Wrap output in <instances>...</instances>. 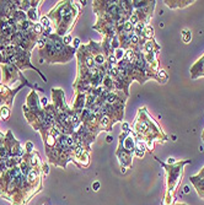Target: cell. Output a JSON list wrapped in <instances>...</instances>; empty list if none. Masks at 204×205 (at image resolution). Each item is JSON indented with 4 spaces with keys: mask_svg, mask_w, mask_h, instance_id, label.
<instances>
[{
    "mask_svg": "<svg viewBox=\"0 0 204 205\" xmlns=\"http://www.w3.org/2000/svg\"><path fill=\"white\" fill-rule=\"evenodd\" d=\"M189 192H191L189 186H185V187H183V193H185V194H188Z\"/></svg>",
    "mask_w": 204,
    "mask_h": 205,
    "instance_id": "21",
    "label": "cell"
},
{
    "mask_svg": "<svg viewBox=\"0 0 204 205\" xmlns=\"http://www.w3.org/2000/svg\"><path fill=\"white\" fill-rule=\"evenodd\" d=\"M134 155L137 156V157H143V156H144V152H143V151H140V150H137V149H135V150H134Z\"/></svg>",
    "mask_w": 204,
    "mask_h": 205,
    "instance_id": "17",
    "label": "cell"
},
{
    "mask_svg": "<svg viewBox=\"0 0 204 205\" xmlns=\"http://www.w3.org/2000/svg\"><path fill=\"white\" fill-rule=\"evenodd\" d=\"M124 54H125V52H124V49H122V48H118V49L114 50V57H116L117 61L122 60L124 58Z\"/></svg>",
    "mask_w": 204,
    "mask_h": 205,
    "instance_id": "10",
    "label": "cell"
},
{
    "mask_svg": "<svg viewBox=\"0 0 204 205\" xmlns=\"http://www.w3.org/2000/svg\"><path fill=\"white\" fill-rule=\"evenodd\" d=\"M42 168H43V171H44V173H46V175H47V173H48V166H47L46 165V163H43V165H42Z\"/></svg>",
    "mask_w": 204,
    "mask_h": 205,
    "instance_id": "22",
    "label": "cell"
},
{
    "mask_svg": "<svg viewBox=\"0 0 204 205\" xmlns=\"http://www.w3.org/2000/svg\"><path fill=\"white\" fill-rule=\"evenodd\" d=\"M26 150H27V152L28 153H32V151H33V144L32 142H26Z\"/></svg>",
    "mask_w": 204,
    "mask_h": 205,
    "instance_id": "14",
    "label": "cell"
},
{
    "mask_svg": "<svg viewBox=\"0 0 204 205\" xmlns=\"http://www.w3.org/2000/svg\"><path fill=\"white\" fill-rule=\"evenodd\" d=\"M132 156H133L132 152L124 150L122 146H118L117 157H118V160H119V163H121V167H123V168L127 170L128 167L132 166Z\"/></svg>",
    "mask_w": 204,
    "mask_h": 205,
    "instance_id": "2",
    "label": "cell"
},
{
    "mask_svg": "<svg viewBox=\"0 0 204 205\" xmlns=\"http://www.w3.org/2000/svg\"><path fill=\"white\" fill-rule=\"evenodd\" d=\"M100 187H101L100 182H93V183H92V189H93L95 192H97L98 189H100Z\"/></svg>",
    "mask_w": 204,
    "mask_h": 205,
    "instance_id": "16",
    "label": "cell"
},
{
    "mask_svg": "<svg viewBox=\"0 0 204 205\" xmlns=\"http://www.w3.org/2000/svg\"><path fill=\"white\" fill-rule=\"evenodd\" d=\"M189 179H191V182L194 184L198 195L202 197V198H204V178H198V177H196V176H193V177H191Z\"/></svg>",
    "mask_w": 204,
    "mask_h": 205,
    "instance_id": "3",
    "label": "cell"
},
{
    "mask_svg": "<svg viewBox=\"0 0 204 205\" xmlns=\"http://www.w3.org/2000/svg\"><path fill=\"white\" fill-rule=\"evenodd\" d=\"M155 160H158V158H155ZM158 161L161 163V166H164L166 168V172H167V194H166V198L174 199L172 193L176 191L178 183L181 182L182 173H183V165L189 163V161L176 162L175 165H167V163L161 162L160 160H158Z\"/></svg>",
    "mask_w": 204,
    "mask_h": 205,
    "instance_id": "1",
    "label": "cell"
},
{
    "mask_svg": "<svg viewBox=\"0 0 204 205\" xmlns=\"http://www.w3.org/2000/svg\"><path fill=\"white\" fill-rule=\"evenodd\" d=\"M80 45V39L79 38H74V48L76 49Z\"/></svg>",
    "mask_w": 204,
    "mask_h": 205,
    "instance_id": "19",
    "label": "cell"
},
{
    "mask_svg": "<svg viewBox=\"0 0 204 205\" xmlns=\"http://www.w3.org/2000/svg\"><path fill=\"white\" fill-rule=\"evenodd\" d=\"M143 36L145 37L146 41H148V39H153V37H154V28H153V26H149V25H146Z\"/></svg>",
    "mask_w": 204,
    "mask_h": 205,
    "instance_id": "6",
    "label": "cell"
},
{
    "mask_svg": "<svg viewBox=\"0 0 204 205\" xmlns=\"http://www.w3.org/2000/svg\"><path fill=\"white\" fill-rule=\"evenodd\" d=\"M44 31V28L42 27V25L41 23H36V25H33V32H35V34H41L42 32Z\"/></svg>",
    "mask_w": 204,
    "mask_h": 205,
    "instance_id": "12",
    "label": "cell"
},
{
    "mask_svg": "<svg viewBox=\"0 0 204 205\" xmlns=\"http://www.w3.org/2000/svg\"><path fill=\"white\" fill-rule=\"evenodd\" d=\"M192 76H194V78H198V76H202L204 75V57L202 59L198 60V63H196L193 65L192 68Z\"/></svg>",
    "mask_w": 204,
    "mask_h": 205,
    "instance_id": "4",
    "label": "cell"
},
{
    "mask_svg": "<svg viewBox=\"0 0 204 205\" xmlns=\"http://www.w3.org/2000/svg\"><path fill=\"white\" fill-rule=\"evenodd\" d=\"M70 42H73V38H71L70 34H66V36H64V37H63V43H64L65 45H68Z\"/></svg>",
    "mask_w": 204,
    "mask_h": 205,
    "instance_id": "13",
    "label": "cell"
},
{
    "mask_svg": "<svg viewBox=\"0 0 204 205\" xmlns=\"http://www.w3.org/2000/svg\"><path fill=\"white\" fill-rule=\"evenodd\" d=\"M182 39L185 43H189L192 39V32L189 30H183L182 31Z\"/></svg>",
    "mask_w": 204,
    "mask_h": 205,
    "instance_id": "8",
    "label": "cell"
},
{
    "mask_svg": "<svg viewBox=\"0 0 204 205\" xmlns=\"http://www.w3.org/2000/svg\"><path fill=\"white\" fill-rule=\"evenodd\" d=\"M47 101H48V100H47L46 97H43V98H41V100H39V103H41L42 106L47 107V106H48V102H47Z\"/></svg>",
    "mask_w": 204,
    "mask_h": 205,
    "instance_id": "18",
    "label": "cell"
},
{
    "mask_svg": "<svg viewBox=\"0 0 204 205\" xmlns=\"http://www.w3.org/2000/svg\"><path fill=\"white\" fill-rule=\"evenodd\" d=\"M176 205H187V204H183V203H181V204H176Z\"/></svg>",
    "mask_w": 204,
    "mask_h": 205,
    "instance_id": "24",
    "label": "cell"
},
{
    "mask_svg": "<svg viewBox=\"0 0 204 205\" xmlns=\"http://www.w3.org/2000/svg\"><path fill=\"white\" fill-rule=\"evenodd\" d=\"M156 80L159 83H166L167 74L165 73V70H158V73H156Z\"/></svg>",
    "mask_w": 204,
    "mask_h": 205,
    "instance_id": "7",
    "label": "cell"
},
{
    "mask_svg": "<svg viewBox=\"0 0 204 205\" xmlns=\"http://www.w3.org/2000/svg\"><path fill=\"white\" fill-rule=\"evenodd\" d=\"M39 21H41V25H42V27H43V28H48V27H50L49 19L47 17V16H42V17L39 19Z\"/></svg>",
    "mask_w": 204,
    "mask_h": 205,
    "instance_id": "11",
    "label": "cell"
},
{
    "mask_svg": "<svg viewBox=\"0 0 204 205\" xmlns=\"http://www.w3.org/2000/svg\"><path fill=\"white\" fill-rule=\"evenodd\" d=\"M26 15H27L28 21H37L38 20V11L36 8H31L28 12H26Z\"/></svg>",
    "mask_w": 204,
    "mask_h": 205,
    "instance_id": "5",
    "label": "cell"
},
{
    "mask_svg": "<svg viewBox=\"0 0 204 205\" xmlns=\"http://www.w3.org/2000/svg\"><path fill=\"white\" fill-rule=\"evenodd\" d=\"M112 140H113V139H112V136H111V135H108V136L106 138V141L108 142V144H109V142H112Z\"/></svg>",
    "mask_w": 204,
    "mask_h": 205,
    "instance_id": "23",
    "label": "cell"
},
{
    "mask_svg": "<svg viewBox=\"0 0 204 205\" xmlns=\"http://www.w3.org/2000/svg\"><path fill=\"white\" fill-rule=\"evenodd\" d=\"M167 165H175L176 163V161H175V158H172V157H170V158H167Z\"/></svg>",
    "mask_w": 204,
    "mask_h": 205,
    "instance_id": "20",
    "label": "cell"
},
{
    "mask_svg": "<svg viewBox=\"0 0 204 205\" xmlns=\"http://www.w3.org/2000/svg\"><path fill=\"white\" fill-rule=\"evenodd\" d=\"M9 116H10V111H9L8 107L6 106H1V107H0V117H1L4 120H6L8 118H9Z\"/></svg>",
    "mask_w": 204,
    "mask_h": 205,
    "instance_id": "9",
    "label": "cell"
},
{
    "mask_svg": "<svg viewBox=\"0 0 204 205\" xmlns=\"http://www.w3.org/2000/svg\"><path fill=\"white\" fill-rule=\"evenodd\" d=\"M122 130H123V133H129L130 131L128 123H123V124H122Z\"/></svg>",
    "mask_w": 204,
    "mask_h": 205,
    "instance_id": "15",
    "label": "cell"
}]
</instances>
